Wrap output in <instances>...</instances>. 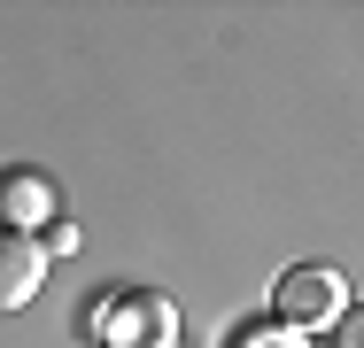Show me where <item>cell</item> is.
Masks as SVG:
<instances>
[{"instance_id":"cell-1","label":"cell","mask_w":364,"mask_h":348,"mask_svg":"<svg viewBox=\"0 0 364 348\" xmlns=\"http://www.w3.org/2000/svg\"><path fill=\"white\" fill-rule=\"evenodd\" d=\"M349 317V278L333 263H287L279 286H272V325L294 333V341H326L333 325Z\"/></svg>"},{"instance_id":"cell-2","label":"cell","mask_w":364,"mask_h":348,"mask_svg":"<svg viewBox=\"0 0 364 348\" xmlns=\"http://www.w3.org/2000/svg\"><path fill=\"white\" fill-rule=\"evenodd\" d=\"M93 333H101V348H178V310L155 286H124L93 310Z\"/></svg>"},{"instance_id":"cell-3","label":"cell","mask_w":364,"mask_h":348,"mask_svg":"<svg viewBox=\"0 0 364 348\" xmlns=\"http://www.w3.org/2000/svg\"><path fill=\"white\" fill-rule=\"evenodd\" d=\"M63 217V194H55V178L47 170H31V163H16V170H0V232H47Z\"/></svg>"},{"instance_id":"cell-4","label":"cell","mask_w":364,"mask_h":348,"mask_svg":"<svg viewBox=\"0 0 364 348\" xmlns=\"http://www.w3.org/2000/svg\"><path fill=\"white\" fill-rule=\"evenodd\" d=\"M39 286H47V256H39V240H31V232H0V317L31 310Z\"/></svg>"},{"instance_id":"cell-5","label":"cell","mask_w":364,"mask_h":348,"mask_svg":"<svg viewBox=\"0 0 364 348\" xmlns=\"http://www.w3.org/2000/svg\"><path fill=\"white\" fill-rule=\"evenodd\" d=\"M39 256H47V263H55V256H77V224L70 217H55V224L39 232Z\"/></svg>"},{"instance_id":"cell-6","label":"cell","mask_w":364,"mask_h":348,"mask_svg":"<svg viewBox=\"0 0 364 348\" xmlns=\"http://www.w3.org/2000/svg\"><path fill=\"white\" fill-rule=\"evenodd\" d=\"M232 348H310V341H294V333H279V325H256V333H240Z\"/></svg>"}]
</instances>
